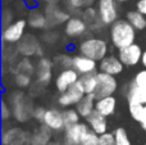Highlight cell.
Wrapping results in <instances>:
<instances>
[{"instance_id": "6da1fadb", "label": "cell", "mask_w": 146, "mask_h": 145, "mask_svg": "<svg viewBox=\"0 0 146 145\" xmlns=\"http://www.w3.org/2000/svg\"><path fill=\"white\" fill-rule=\"evenodd\" d=\"M109 39L114 48L119 49L131 45L136 40V28L127 19H117L113 25H110Z\"/></svg>"}, {"instance_id": "7a4b0ae2", "label": "cell", "mask_w": 146, "mask_h": 145, "mask_svg": "<svg viewBox=\"0 0 146 145\" xmlns=\"http://www.w3.org/2000/svg\"><path fill=\"white\" fill-rule=\"evenodd\" d=\"M109 51V45L106 43V40L101 37H91L83 39L80 44H78V53L86 55L88 58L94 59L96 62H100L101 59H104L106 57Z\"/></svg>"}, {"instance_id": "3957f363", "label": "cell", "mask_w": 146, "mask_h": 145, "mask_svg": "<svg viewBox=\"0 0 146 145\" xmlns=\"http://www.w3.org/2000/svg\"><path fill=\"white\" fill-rule=\"evenodd\" d=\"M10 107H12L13 117L18 122H27L32 117V112L35 108H32V100L26 95L23 91H14L10 95Z\"/></svg>"}, {"instance_id": "277c9868", "label": "cell", "mask_w": 146, "mask_h": 145, "mask_svg": "<svg viewBox=\"0 0 146 145\" xmlns=\"http://www.w3.org/2000/svg\"><path fill=\"white\" fill-rule=\"evenodd\" d=\"M85 95H86V91H85V89H83L81 81L78 80L68 90H66L64 92L59 94L56 102H58L59 107H62V108H71L73 105L76 107V104H77Z\"/></svg>"}, {"instance_id": "5b68a950", "label": "cell", "mask_w": 146, "mask_h": 145, "mask_svg": "<svg viewBox=\"0 0 146 145\" xmlns=\"http://www.w3.org/2000/svg\"><path fill=\"white\" fill-rule=\"evenodd\" d=\"M96 76H98V87H96L95 92H94L96 99L114 95V92L118 89V81H117L115 76L101 71L98 72Z\"/></svg>"}, {"instance_id": "8992f818", "label": "cell", "mask_w": 146, "mask_h": 145, "mask_svg": "<svg viewBox=\"0 0 146 145\" xmlns=\"http://www.w3.org/2000/svg\"><path fill=\"white\" fill-rule=\"evenodd\" d=\"M27 26H28L27 19H17L14 22H12L3 30V33H1L3 41L5 44H10V45L17 44L25 36Z\"/></svg>"}, {"instance_id": "52a82bcc", "label": "cell", "mask_w": 146, "mask_h": 145, "mask_svg": "<svg viewBox=\"0 0 146 145\" xmlns=\"http://www.w3.org/2000/svg\"><path fill=\"white\" fill-rule=\"evenodd\" d=\"M98 12L104 25L110 26L118 19V3L115 0H98Z\"/></svg>"}, {"instance_id": "ba28073f", "label": "cell", "mask_w": 146, "mask_h": 145, "mask_svg": "<svg viewBox=\"0 0 146 145\" xmlns=\"http://www.w3.org/2000/svg\"><path fill=\"white\" fill-rule=\"evenodd\" d=\"M90 130V126L87 122H78L76 125H72L69 127L64 128L63 139H62V145H80L83 135Z\"/></svg>"}, {"instance_id": "9c48e42d", "label": "cell", "mask_w": 146, "mask_h": 145, "mask_svg": "<svg viewBox=\"0 0 146 145\" xmlns=\"http://www.w3.org/2000/svg\"><path fill=\"white\" fill-rule=\"evenodd\" d=\"M53 67H54V61L45 57L38 58L36 62V82H38L42 86H48L50 84L51 78H53Z\"/></svg>"}, {"instance_id": "30bf717a", "label": "cell", "mask_w": 146, "mask_h": 145, "mask_svg": "<svg viewBox=\"0 0 146 145\" xmlns=\"http://www.w3.org/2000/svg\"><path fill=\"white\" fill-rule=\"evenodd\" d=\"M142 49L139 44L133 43L131 45L126 46V48H122L118 50V57L119 59L122 61V63L124 66H136L141 62L142 59Z\"/></svg>"}, {"instance_id": "8fae6325", "label": "cell", "mask_w": 146, "mask_h": 145, "mask_svg": "<svg viewBox=\"0 0 146 145\" xmlns=\"http://www.w3.org/2000/svg\"><path fill=\"white\" fill-rule=\"evenodd\" d=\"M88 30L90 28H88L87 23L83 21L82 17H78V15H72L64 26V33L71 39L81 37V36L86 35Z\"/></svg>"}, {"instance_id": "7c38bea8", "label": "cell", "mask_w": 146, "mask_h": 145, "mask_svg": "<svg viewBox=\"0 0 146 145\" xmlns=\"http://www.w3.org/2000/svg\"><path fill=\"white\" fill-rule=\"evenodd\" d=\"M78 80H80V73L74 68H67V69H63V71H59L58 76L55 78L56 91L59 94H62L66 90H68Z\"/></svg>"}, {"instance_id": "4fadbf2b", "label": "cell", "mask_w": 146, "mask_h": 145, "mask_svg": "<svg viewBox=\"0 0 146 145\" xmlns=\"http://www.w3.org/2000/svg\"><path fill=\"white\" fill-rule=\"evenodd\" d=\"M40 45V40L33 33H25V36L17 43V49L22 57L30 58L32 55H36V51Z\"/></svg>"}, {"instance_id": "5bb4252c", "label": "cell", "mask_w": 146, "mask_h": 145, "mask_svg": "<svg viewBox=\"0 0 146 145\" xmlns=\"http://www.w3.org/2000/svg\"><path fill=\"white\" fill-rule=\"evenodd\" d=\"M42 125L49 127L51 131H64L66 125H64V117H63V110H59L58 108H50L46 109L45 117H44Z\"/></svg>"}, {"instance_id": "9a60e30c", "label": "cell", "mask_w": 146, "mask_h": 145, "mask_svg": "<svg viewBox=\"0 0 146 145\" xmlns=\"http://www.w3.org/2000/svg\"><path fill=\"white\" fill-rule=\"evenodd\" d=\"M72 68H74L80 73V76L87 73H96L99 69V62L94 61L86 55H82V54H78V55L73 57Z\"/></svg>"}, {"instance_id": "2e32d148", "label": "cell", "mask_w": 146, "mask_h": 145, "mask_svg": "<svg viewBox=\"0 0 146 145\" xmlns=\"http://www.w3.org/2000/svg\"><path fill=\"white\" fill-rule=\"evenodd\" d=\"M45 13L48 17L49 28L59 26L62 23H66L71 18L69 13L64 9H60L58 4H48L45 8Z\"/></svg>"}, {"instance_id": "e0dca14e", "label": "cell", "mask_w": 146, "mask_h": 145, "mask_svg": "<svg viewBox=\"0 0 146 145\" xmlns=\"http://www.w3.org/2000/svg\"><path fill=\"white\" fill-rule=\"evenodd\" d=\"M124 64L119 59V57L115 55H106L104 59L99 62V71L105 72V73L118 76L123 72Z\"/></svg>"}, {"instance_id": "ac0fdd59", "label": "cell", "mask_w": 146, "mask_h": 145, "mask_svg": "<svg viewBox=\"0 0 146 145\" xmlns=\"http://www.w3.org/2000/svg\"><path fill=\"white\" fill-rule=\"evenodd\" d=\"M85 120L91 130L95 131L98 135H103V134L108 132V117L101 114L96 109Z\"/></svg>"}, {"instance_id": "d6986e66", "label": "cell", "mask_w": 146, "mask_h": 145, "mask_svg": "<svg viewBox=\"0 0 146 145\" xmlns=\"http://www.w3.org/2000/svg\"><path fill=\"white\" fill-rule=\"evenodd\" d=\"M28 138L30 136H27V134L22 128L13 127L3 134V144L4 145H25L26 143H28Z\"/></svg>"}, {"instance_id": "ffe728a7", "label": "cell", "mask_w": 146, "mask_h": 145, "mask_svg": "<svg viewBox=\"0 0 146 145\" xmlns=\"http://www.w3.org/2000/svg\"><path fill=\"white\" fill-rule=\"evenodd\" d=\"M27 23L32 30H45L49 28V22L46 13L41 9H31L27 15Z\"/></svg>"}, {"instance_id": "44dd1931", "label": "cell", "mask_w": 146, "mask_h": 145, "mask_svg": "<svg viewBox=\"0 0 146 145\" xmlns=\"http://www.w3.org/2000/svg\"><path fill=\"white\" fill-rule=\"evenodd\" d=\"M81 17L83 18V21H85L86 23H87L88 28H90L91 31H98L100 30L104 25V22L101 21L100 15H99V12H98V8H94V7H86L85 9L82 10V14H81Z\"/></svg>"}, {"instance_id": "7402d4cb", "label": "cell", "mask_w": 146, "mask_h": 145, "mask_svg": "<svg viewBox=\"0 0 146 145\" xmlns=\"http://www.w3.org/2000/svg\"><path fill=\"white\" fill-rule=\"evenodd\" d=\"M95 109L98 112H100L101 114L110 117L115 113L117 109V99L114 95L110 96H105V98H100L96 99V104H95Z\"/></svg>"}, {"instance_id": "603a6c76", "label": "cell", "mask_w": 146, "mask_h": 145, "mask_svg": "<svg viewBox=\"0 0 146 145\" xmlns=\"http://www.w3.org/2000/svg\"><path fill=\"white\" fill-rule=\"evenodd\" d=\"M126 98L128 103L146 104V86H137L131 81L127 86Z\"/></svg>"}, {"instance_id": "cb8c5ba5", "label": "cell", "mask_w": 146, "mask_h": 145, "mask_svg": "<svg viewBox=\"0 0 146 145\" xmlns=\"http://www.w3.org/2000/svg\"><path fill=\"white\" fill-rule=\"evenodd\" d=\"M51 141V130L41 123L40 127L28 138V145H48Z\"/></svg>"}, {"instance_id": "d4e9b609", "label": "cell", "mask_w": 146, "mask_h": 145, "mask_svg": "<svg viewBox=\"0 0 146 145\" xmlns=\"http://www.w3.org/2000/svg\"><path fill=\"white\" fill-rule=\"evenodd\" d=\"M96 96L95 94H86L80 102L76 104V109L82 118H87L95 110Z\"/></svg>"}, {"instance_id": "484cf974", "label": "cell", "mask_w": 146, "mask_h": 145, "mask_svg": "<svg viewBox=\"0 0 146 145\" xmlns=\"http://www.w3.org/2000/svg\"><path fill=\"white\" fill-rule=\"evenodd\" d=\"M127 19L136 28V31H142L146 28V15L140 13L137 9L131 10V12L127 13Z\"/></svg>"}, {"instance_id": "4316f807", "label": "cell", "mask_w": 146, "mask_h": 145, "mask_svg": "<svg viewBox=\"0 0 146 145\" xmlns=\"http://www.w3.org/2000/svg\"><path fill=\"white\" fill-rule=\"evenodd\" d=\"M96 73H87L80 76V81L82 84L83 89H85L86 94H94L95 92L96 87H98V76H96Z\"/></svg>"}, {"instance_id": "83f0119b", "label": "cell", "mask_w": 146, "mask_h": 145, "mask_svg": "<svg viewBox=\"0 0 146 145\" xmlns=\"http://www.w3.org/2000/svg\"><path fill=\"white\" fill-rule=\"evenodd\" d=\"M21 72V73H27L30 76H33L36 72V64H33L27 57H23L17 64H15L14 68V73Z\"/></svg>"}, {"instance_id": "f1b7e54d", "label": "cell", "mask_w": 146, "mask_h": 145, "mask_svg": "<svg viewBox=\"0 0 146 145\" xmlns=\"http://www.w3.org/2000/svg\"><path fill=\"white\" fill-rule=\"evenodd\" d=\"M63 117H64V125H66V128L69 127L72 125H76V123L81 122V116L80 113L77 112L76 108H64L63 110Z\"/></svg>"}, {"instance_id": "f546056e", "label": "cell", "mask_w": 146, "mask_h": 145, "mask_svg": "<svg viewBox=\"0 0 146 145\" xmlns=\"http://www.w3.org/2000/svg\"><path fill=\"white\" fill-rule=\"evenodd\" d=\"M73 63V57L68 55V54H59L54 58V66L58 67L60 71L67 68H72Z\"/></svg>"}, {"instance_id": "4dcf8cb0", "label": "cell", "mask_w": 146, "mask_h": 145, "mask_svg": "<svg viewBox=\"0 0 146 145\" xmlns=\"http://www.w3.org/2000/svg\"><path fill=\"white\" fill-rule=\"evenodd\" d=\"M144 109L145 104H140V103H128V110L129 116L137 122H141L142 116H144Z\"/></svg>"}, {"instance_id": "1f68e13d", "label": "cell", "mask_w": 146, "mask_h": 145, "mask_svg": "<svg viewBox=\"0 0 146 145\" xmlns=\"http://www.w3.org/2000/svg\"><path fill=\"white\" fill-rule=\"evenodd\" d=\"M14 82L18 87L26 89V87H30L31 85H32L31 84V82H32V76H30V74H27V73L17 72V73H14Z\"/></svg>"}, {"instance_id": "d6a6232c", "label": "cell", "mask_w": 146, "mask_h": 145, "mask_svg": "<svg viewBox=\"0 0 146 145\" xmlns=\"http://www.w3.org/2000/svg\"><path fill=\"white\" fill-rule=\"evenodd\" d=\"M114 138H115V145H131V140L128 138L126 128L118 127L114 130Z\"/></svg>"}, {"instance_id": "836d02e7", "label": "cell", "mask_w": 146, "mask_h": 145, "mask_svg": "<svg viewBox=\"0 0 146 145\" xmlns=\"http://www.w3.org/2000/svg\"><path fill=\"white\" fill-rule=\"evenodd\" d=\"M99 136L100 135H98L95 131H92L90 128V130L83 135L80 145H98L99 144Z\"/></svg>"}, {"instance_id": "e575fe53", "label": "cell", "mask_w": 146, "mask_h": 145, "mask_svg": "<svg viewBox=\"0 0 146 145\" xmlns=\"http://www.w3.org/2000/svg\"><path fill=\"white\" fill-rule=\"evenodd\" d=\"M66 7L71 13H80L82 14L83 0H66Z\"/></svg>"}, {"instance_id": "d590c367", "label": "cell", "mask_w": 146, "mask_h": 145, "mask_svg": "<svg viewBox=\"0 0 146 145\" xmlns=\"http://www.w3.org/2000/svg\"><path fill=\"white\" fill-rule=\"evenodd\" d=\"M98 145H115V138L113 132H105L99 136Z\"/></svg>"}, {"instance_id": "8d00e7d4", "label": "cell", "mask_w": 146, "mask_h": 145, "mask_svg": "<svg viewBox=\"0 0 146 145\" xmlns=\"http://www.w3.org/2000/svg\"><path fill=\"white\" fill-rule=\"evenodd\" d=\"M132 82L137 86H146V68L137 72L136 76L132 80Z\"/></svg>"}, {"instance_id": "74e56055", "label": "cell", "mask_w": 146, "mask_h": 145, "mask_svg": "<svg viewBox=\"0 0 146 145\" xmlns=\"http://www.w3.org/2000/svg\"><path fill=\"white\" fill-rule=\"evenodd\" d=\"M12 116H13V112H12L10 104H8L5 100H3L1 102V120L7 121V120H9Z\"/></svg>"}, {"instance_id": "f35d334b", "label": "cell", "mask_w": 146, "mask_h": 145, "mask_svg": "<svg viewBox=\"0 0 146 145\" xmlns=\"http://www.w3.org/2000/svg\"><path fill=\"white\" fill-rule=\"evenodd\" d=\"M45 113H46V109L44 107H36L32 112V118L36 120L38 123H42L44 122V117H45Z\"/></svg>"}, {"instance_id": "ab89813d", "label": "cell", "mask_w": 146, "mask_h": 145, "mask_svg": "<svg viewBox=\"0 0 146 145\" xmlns=\"http://www.w3.org/2000/svg\"><path fill=\"white\" fill-rule=\"evenodd\" d=\"M44 35H46V36H49V39H42L45 43H48V44H54L56 40L59 39V33L56 32V31H46Z\"/></svg>"}, {"instance_id": "60d3db41", "label": "cell", "mask_w": 146, "mask_h": 145, "mask_svg": "<svg viewBox=\"0 0 146 145\" xmlns=\"http://www.w3.org/2000/svg\"><path fill=\"white\" fill-rule=\"evenodd\" d=\"M136 8L140 13H142L144 15H146V0H139Z\"/></svg>"}, {"instance_id": "b9f144b4", "label": "cell", "mask_w": 146, "mask_h": 145, "mask_svg": "<svg viewBox=\"0 0 146 145\" xmlns=\"http://www.w3.org/2000/svg\"><path fill=\"white\" fill-rule=\"evenodd\" d=\"M140 125H141L142 130L146 131V104H145V109H144V116H142V120L140 122Z\"/></svg>"}, {"instance_id": "7bdbcfd3", "label": "cell", "mask_w": 146, "mask_h": 145, "mask_svg": "<svg viewBox=\"0 0 146 145\" xmlns=\"http://www.w3.org/2000/svg\"><path fill=\"white\" fill-rule=\"evenodd\" d=\"M36 55H37L38 57V58H41V57H42L44 55V48H42V46H38V49H37V51H36Z\"/></svg>"}, {"instance_id": "ee69618b", "label": "cell", "mask_w": 146, "mask_h": 145, "mask_svg": "<svg viewBox=\"0 0 146 145\" xmlns=\"http://www.w3.org/2000/svg\"><path fill=\"white\" fill-rule=\"evenodd\" d=\"M141 63L142 66L146 68V50H144V53H142V59H141Z\"/></svg>"}, {"instance_id": "f6af8a7d", "label": "cell", "mask_w": 146, "mask_h": 145, "mask_svg": "<svg viewBox=\"0 0 146 145\" xmlns=\"http://www.w3.org/2000/svg\"><path fill=\"white\" fill-rule=\"evenodd\" d=\"M94 3V0H83V8L86 7H91V4Z\"/></svg>"}, {"instance_id": "bcb514c9", "label": "cell", "mask_w": 146, "mask_h": 145, "mask_svg": "<svg viewBox=\"0 0 146 145\" xmlns=\"http://www.w3.org/2000/svg\"><path fill=\"white\" fill-rule=\"evenodd\" d=\"M44 1L48 3V4H59L60 0H44Z\"/></svg>"}, {"instance_id": "7dc6e473", "label": "cell", "mask_w": 146, "mask_h": 145, "mask_svg": "<svg viewBox=\"0 0 146 145\" xmlns=\"http://www.w3.org/2000/svg\"><path fill=\"white\" fill-rule=\"evenodd\" d=\"M48 145H62V144H59V143H56V141H50Z\"/></svg>"}, {"instance_id": "c3c4849f", "label": "cell", "mask_w": 146, "mask_h": 145, "mask_svg": "<svg viewBox=\"0 0 146 145\" xmlns=\"http://www.w3.org/2000/svg\"><path fill=\"white\" fill-rule=\"evenodd\" d=\"M117 3H126V1H128V0H115Z\"/></svg>"}, {"instance_id": "681fc988", "label": "cell", "mask_w": 146, "mask_h": 145, "mask_svg": "<svg viewBox=\"0 0 146 145\" xmlns=\"http://www.w3.org/2000/svg\"><path fill=\"white\" fill-rule=\"evenodd\" d=\"M145 145H146V143H145Z\"/></svg>"}]
</instances>
